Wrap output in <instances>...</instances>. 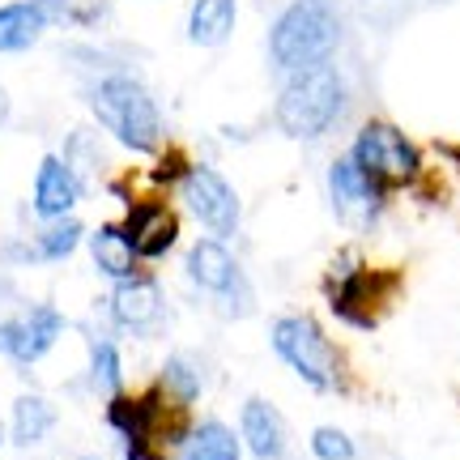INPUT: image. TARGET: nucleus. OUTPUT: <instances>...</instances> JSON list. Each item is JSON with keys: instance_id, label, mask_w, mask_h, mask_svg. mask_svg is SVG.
<instances>
[{"instance_id": "obj_1", "label": "nucleus", "mask_w": 460, "mask_h": 460, "mask_svg": "<svg viewBox=\"0 0 460 460\" xmlns=\"http://www.w3.org/2000/svg\"><path fill=\"white\" fill-rule=\"evenodd\" d=\"M85 107L94 115V124L128 154L154 158L163 149L166 141L163 107L154 99V90L132 68H115V73L90 77L85 82Z\"/></svg>"}, {"instance_id": "obj_2", "label": "nucleus", "mask_w": 460, "mask_h": 460, "mask_svg": "<svg viewBox=\"0 0 460 460\" xmlns=\"http://www.w3.org/2000/svg\"><path fill=\"white\" fill-rule=\"evenodd\" d=\"M345 111H349V85H345L341 68L329 60V65L290 73L281 82L278 102H273V124L290 141H320L341 124Z\"/></svg>"}, {"instance_id": "obj_3", "label": "nucleus", "mask_w": 460, "mask_h": 460, "mask_svg": "<svg viewBox=\"0 0 460 460\" xmlns=\"http://www.w3.org/2000/svg\"><path fill=\"white\" fill-rule=\"evenodd\" d=\"M341 13L329 0H290L269 26V65L281 77L329 65L337 48H341Z\"/></svg>"}, {"instance_id": "obj_4", "label": "nucleus", "mask_w": 460, "mask_h": 460, "mask_svg": "<svg viewBox=\"0 0 460 460\" xmlns=\"http://www.w3.org/2000/svg\"><path fill=\"white\" fill-rule=\"evenodd\" d=\"M269 345L290 371H295L307 388L315 393H345L349 376H345V358L337 341L315 324L312 315H278L273 329H269Z\"/></svg>"}, {"instance_id": "obj_5", "label": "nucleus", "mask_w": 460, "mask_h": 460, "mask_svg": "<svg viewBox=\"0 0 460 460\" xmlns=\"http://www.w3.org/2000/svg\"><path fill=\"white\" fill-rule=\"evenodd\" d=\"M188 281L197 286L200 295L209 298V307L226 320H243V315L256 312V290H252V278L243 273L239 256L226 247V239H214L205 234L188 247Z\"/></svg>"}, {"instance_id": "obj_6", "label": "nucleus", "mask_w": 460, "mask_h": 460, "mask_svg": "<svg viewBox=\"0 0 460 460\" xmlns=\"http://www.w3.org/2000/svg\"><path fill=\"white\" fill-rule=\"evenodd\" d=\"M396 286H401V278H396L393 269H367L349 252L337 256V269L324 281L332 315L362 332H371L384 320V312L393 307V298H396Z\"/></svg>"}, {"instance_id": "obj_7", "label": "nucleus", "mask_w": 460, "mask_h": 460, "mask_svg": "<svg viewBox=\"0 0 460 460\" xmlns=\"http://www.w3.org/2000/svg\"><path fill=\"white\" fill-rule=\"evenodd\" d=\"M349 158L358 171H367L379 188H410V183L422 180V149L413 146L405 132L388 124V119H367L358 132H354V146H349Z\"/></svg>"}, {"instance_id": "obj_8", "label": "nucleus", "mask_w": 460, "mask_h": 460, "mask_svg": "<svg viewBox=\"0 0 460 460\" xmlns=\"http://www.w3.org/2000/svg\"><path fill=\"white\" fill-rule=\"evenodd\" d=\"M175 192H180L183 209L205 226V234H214V239H234L239 234V226H243V200H239L234 183L217 166L192 163L183 171Z\"/></svg>"}, {"instance_id": "obj_9", "label": "nucleus", "mask_w": 460, "mask_h": 460, "mask_svg": "<svg viewBox=\"0 0 460 460\" xmlns=\"http://www.w3.org/2000/svg\"><path fill=\"white\" fill-rule=\"evenodd\" d=\"M102 312L111 320L115 332H128V337H158L171 320V303H166L163 281L154 273H132L124 281H111V295L102 303Z\"/></svg>"}, {"instance_id": "obj_10", "label": "nucleus", "mask_w": 460, "mask_h": 460, "mask_svg": "<svg viewBox=\"0 0 460 460\" xmlns=\"http://www.w3.org/2000/svg\"><path fill=\"white\" fill-rule=\"evenodd\" d=\"M324 183H329V205H332V214H337L341 226H349V230H376L379 226V217L388 209V188H379L367 171H358L349 154L332 158L329 180Z\"/></svg>"}, {"instance_id": "obj_11", "label": "nucleus", "mask_w": 460, "mask_h": 460, "mask_svg": "<svg viewBox=\"0 0 460 460\" xmlns=\"http://www.w3.org/2000/svg\"><path fill=\"white\" fill-rule=\"evenodd\" d=\"M119 226L128 230V239H132V247H137L141 264H146V261H163L166 252L180 243V214H175V209H171L158 192L132 197Z\"/></svg>"}, {"instance_id": "obj_12", "label": "nucleus", "mask_w": 460, "mask_h": 460, "mask_svg": "<svg viewBox=\"0 0 460 460\" xmlns=\"http://www.w3.org/2000/svg\"><path fill=\"white\" fill-rule=\"evenodd\" d=\"M85 197V183L77 180V171L60 158V154H43L34 166V188H31V209L39 222L48 217H65L73 214Z\"/></svg>"}, {"instance_id": "obj_13", "label": "nucleus", "mask_w": 460, "mask_h": 460, "mask_svg": "<svg viewBox=\"0 0 460 460\" xmlns=\"http://www.w3.org/2000/svg\"><path fill=\"white\" fill-rule=\"evenodd\" d=\"M239 439L256 460H286L290 452V427L273 401L264 396H247L239 410Z\"/></svg>"}, {"instance_id": "obj_14", "label": "nucleus", "mask_w": 460, "mask_h": 460, "mask_svg": "<svg viewBox=\"0 0 460 460\" xmlns=\"http://www.w3.org/2000/svg\"><path fill=\"white\" fill-rule=\"evenodd\" d=\"M85 247H90V261L99 269L107 281H124L132 273H141V256H137V247H132L128 230L119 226V222H102L85 234Z\"/></svg>"}, {"instance_id": "obj_15", "label": "nucleus", "mask_w": 460, "mask_h": 460, "mask_svg": "<svg viewBox=\"0 0 460 460\" xmlns=\"http://www.w3.org/2000/svg\"><path fill=\"white\" fill-rule=\"evenodd\" d=\"M65 329H68V320L56 303H31V307H22V358H17V367L31 371L34 362H43L56 349V341L65 337Z\"/></svg>"}, {"instance_id": "obj_16", "label": "nucleus", "mask_w": 460, "mask_h": 460, "mask_svg": "<svg viewBox=\"0 0 460 460\" xmlns=\"http://www.w3.org/2000/svg\"><path fill=\"white\" fill-rule=\"evenodd\" d=\"M60 422V410L43 393H17L9 405V444L13 447H39Z\"/></svg>"}, {"instance_id": "obj_17", "label": "nucleus", "mask_w": 460, "mask_h": 460, "mask_svg": "<svg viewBox=\"0 0 460 460\" xmlns=\"http://www.w3.org/2000/svg\"><path fill=\"white\" fill-rule=\"evenodd\" d=\"M51 26L34 9V0H4L0 4V56H22L43 43Z\"/></svg>"}, {"instance_id": "obj_18", "label": "nucleus", "mask_w": 460, "mask_h": 460, "mask_svg": "<svg viewBox=\"0 0 460 460\" xmlns=\"http://www.w3.org/2000/svg\"><path fill=\"white\" fill-rule=\"evenodd\" d=\"M239 22V0H192L188 9V43L192 48H222Z\"/></svg>"}, {"instance_id": "obj_19", "label": "nucleus", "mask_w": 460, "mask_h": 460, "mask_svg": "<svg viewBox=\"0 0 460 460\" xmlns=\"http://www.w3.org/2000/svg\"><path fill=\"white\" fill-rule=\"evenodd\" d=\"M154 388H158L166 401H175V405H183V410H192V405L200 401V393H205V371H200V362L192 358V354L175 349V354H166V362L158 367Z\"/></svg>"}, {"instance_id": "obj_20", "label": "nucleus", "mask_w": 460, "mask_h": 460, "mask_svg": "<svg viewBox=\"0 0 460 460\" xmlns=\"http://www.w3.org/2000/svg\"><path fill=\"white\" fill-rule=\"evenodd\" d=\"M239 456H243L239 430H230L217 418L192 422V430H188V439L180 447V460H239Z\"/></svg>"}, {"instance_id": "obj_21", "label": "nucleus", "mask_w": 460, "mask_h": 460, "mask_svg": "<svg viewBox=\"0 0 460 460\" xmlns=\"http://www.w3.org/2000/svg\"><path fill=\"white\" fill-rule=\"evenodd\" d=\"M85 384L99 396L124 393V354L111 332H94L90 337V362H85Z\"/></svg>"}, {"instance_id": "obj_22", "label": "nucleus", "mask_w": 460, "mask_h": 460, "mask_svg": "<svg viewBox=\"0 0 460 460\" xmlns=\"http://www.w3.org/2000/svg\"><path fill=\"white\" fill-rule=\"evenodd\" d=\"M31 239H34V247H39V261L43 264H65L68 256L85 243V222L82 217H73V214L48 217V222L34 226Z\"/></svg>"}, {"instance_id": "obj_23", "label": "nucleus", "mask_w": 460, "mask_h": 460, "mask_svg": "<svg viewBox=\"0 0 460 460\" xmlns=\"http://www.w3.org/2000/svg\"><path fill=\"white\" fill-rule=\"evenodd\" d=\"M60 158H65V163L77 171V180H82V183H90L94 175H102V171H107V146H102V128H90V124L68 128Z\"/></svg>"}, {"instance_id": "obj_24", "label": "nucleus", "mask_w": 460, "mask_h": 460, "mask_svg": "<svg viewBox=\"0 0 460 460\" xmlns=\"http://www.w3.org/2000/svg\"><path fill=\"white\" fill-rule=\"evenodd\" d=\"M192 166V158L183 154V149H158L154 154V171H149V188L158 192V188H180V180H183V171Z\"/></svg>"}, {"instance_id": "obj_25", "label": "nucleus", "mask_w": 460, "mask_h": 460, "mask_svg": "<svg viewBox=\"0 0 460 460\" xmlns=\"http://www.w3.org/2000/svg\"><path fill=\"white\" fill-rule=\"evenodd\" d=\"M312 456L315 460H354L358 447L341 427H315L312 430Z\"/></svg>"}, {"instance_id": "obj_26", "label": "nucleus", "mask_w": 460, "mask_h": 460, "mask_svg": "<svg viewBox=\"0 0 460 460\" xmlns=\"http://www.w3.org/2000/svg\"><path fill=\"white\" fill-rule=\"evenodd\" d=\"M39 261V247L31 234H13V239H0V269H34Z\"/></svg>"}, {"instance_id": "obj_27", "label": "nucleus", "mask_w": 460, "mask_h": 460, "mask_svg": "<svg viewBox=\"0 0 460 460\" xmlns=\"http://www.w3.org/2000/svg\"><path fill=\"white\" fill-rule=\"evenodd\" d=\"M115 0H73L68 9V26H82V31H99L102 22L111 17Z\"/></svg>"}, {"instance_id": "obj_28", "label": "nucleus", "mask_w": 460, "mask_h": 460, "mask_svg": "<svg viewBox=\"0 0 460 460\" xmlns=\"http://www.w3.org/2000/svg\"><path fill=\"white\" fill-rule=\"evenodd\" d=\"M34 9L43 13L48 26H68V9H73V0H34Z\"/></svg>"}, {"instance_id": "obj_29", "label": "nucleus", "mask_w": 460, "mask_h": 460, "mask_svg": "<svg viewBox=\"0 0 460 460\" xmlns=\"http://www.w3.org/2000/svg\"><path fill=\"white\" fill-rule=\"evenodd\" d=\"M13 298H17V290H13V278L0 269V315H9V307H13Z\"/></svg>"}, {"instance_id": "obj_30", "label": "nucleus", "mask_w": 460, "mask_h": 460, "mask_svg": "<svg viewBox=\"0 0 460 460\" xmlns=\"http://www.w3.org/2000/svg\"><path fill=\"white\" fill-rule=\"evenodd\" d=\"M9 115H13V99H9V90L0 85V128L9 124Z\"/></svg>"}, {"instance_id": "obj_31", "label": "nucleus", "mask_w": 460, "mask_h": 460, "mask_svg": "<svg viewBox=\"0 0 460 460\" xmlns=\"http://www.w3.org/2000/svg\"><path fill=\"white\" fill-rule=\"evenodd\" d=\"M9 444V427H4V422H0V447Z\"/></svg>"}, {"instance_id": "obj_32", "label": "nucleus", "mask_w": 460, "mask_h": 460, "mask_svg": "<svg viewBox=\"0 0 460 460\" xmlns=\"http://www.w3.org/2000/svg\"><path fill=\"white\" fill-rule=\"evenodd\" d=\"M82 460H94V456H82Z\"/></svg>"}]
</instances>
